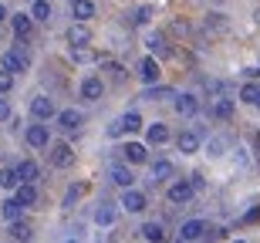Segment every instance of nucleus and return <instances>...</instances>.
<instances>
[{
  "label": "nucleus",
  "mask_w": 260,
  "mask_h": 243,
  "mask_svg": "<svg viewBox=\"0 0 260 243\" xmlns=\"http://www.w3.org/2000/svg\"><path fill=\"white\" fill-rule=\"evenodd\" d=\"M27 68H30V54L20 51V48L7 51L4 61H0V71H7V75H20V71H27Z\"/></svg>",
  "instance_id": "1"
},
{
  "label": "nucleus",
  "mask_w": 260,
  "mask_h": 243,
  "mask_svg": "<svg viewBox=\"0 0 260 243\" xmlns=\"http://www.w3.org/2000/svg\"><path fill=\"white\" fill-rule=\"evenodd\" d=\"M48 159H51L54 169H68V165H75V149L68 146V142H54L51 152H48Z\"/></svg>",
  "instance_id": "2"
},
{
  "label": "nucleus",
  "mask_w": 260,
  "mask_h": 243,
  "mask_svg": "<svg viewBox=\"0 0 260 243\" xmlns=\"http://www.w3.org/2000/svg\"><path fill=\"white\" fill-rule=\"evenodd\" d=\"M193 193H196L193 186L186 183V179H179V183H173L169 189H166V199H169L173 206H186L189 199H193Z\"/></svg>",
  "instance_id": "3"
},
{
  "label": "nucleus",
  "mask_w": 260,
  "mask_h": 243,
  "mask_svg": "<svg viewBox=\"0 0 260 243\" xmlns=\"http://www.w3.org/2000/svg\"><path fill=\"white\" fill-rule=\"evenodd\" d=\"M145 48L152 51L155 58H169V54H173V48H169V41H166L162 30H149V34H145ZM152 54H149V58H152Z\"/></svg>",
  "instance_id": "4"
},
{
  "label": "nucleus",
  "mask_w": 260,
  "mask_h": 243,
  "mask_svg": "<svg viewBox=\"0 0 260 243\" xmlns=\"http://www.w3.org/2000/svg\"><path fill=\"white\" fill-rule=\"evenodd\" d=\"M30 115H34V118L41 122V125H44L48 118H54V115H58V108H54V101H51L48 95H38L34 101H30Z\"/></svg>",
  "instance_id": "5"
},
{
  "label": "nucleus",
  "mask_w": 260,
  "mask_h": 243,
  "mask_svg": "<svg viewBox=\"0 0 260 243\" xmlns=\"http://www.w3.org/2000/svg\"><path fill=\"white\" fill-rule=\"evenodd\" d=\"M108 179H112L115 186H122V189H135L132 169H128V165H122V162H112V165H108Z\"/></svg>",
  "instance_id": "6"
},
{
  "label": "nucleus",
  "mask_w": 260,
  "mask_h": 243,
  "mask_svg": "<svg viewBox=\"0 0 260 243\" xmlns=\"http://www.w3.org/2000/svg\"><path fill=\"white\" fill-rule=\"evenodd\" d=\"M24 138H27V146L30 149H48L51 146V132H48V125H27V132H24Z\"/></svg>",
  "instance_id": "7"
},
{
  "label": "nucleus",
  "mask_w": 260,
  "mask_h": 243,
  "mask_svg": "<svg viewBox=\"0 0 260 243\" xmlns=\"http://www.w3.org/2000/svg\"><path fill=\"white\" fill-rule=\"evenodd\" d=\"M14 172H17V183L20 186H34V183H38V176H41V165L34 162V159H24Z\"/></svg>",
  "instance_id": "8"
},
{
  "label": "nucleus",
  "mask_w": 260,
  "mask_h": 243,
  "mask_svg": "<svg viewBox=\"0 0 260 243\" xmlns=\"http://www.w3.org/2000/svg\"><path fill=\"white\" fill-rule=\"evenodd\" d=\"M122 156H125V165H142V162H149V149L142 142H128L122 149Z\"/></svg>",
  "instance_id": "9"
},
{
  "label": "nucleus",
  "mask_w": 260,
  "mask_h": 243,
  "mask_svg": "<svg viewBox=\"0 0 260 243\" xmlns=\"http://www.w3.org/2000/svg\"><path fill=\"white\" fill-rule=\"evenodd\" d=\"M81 122H85V115H81L78 108H64V112H58V125L64 128V132H75V128H81Z\"/></svg>",
  "instance_id": "10"
},
{
  "label": "nucleus",
  "mask_w": 260,
  "mask_h": 243,
  "mask_svg": "<svg viewBox=\"0 0 260 243\" xmlns=\"http://www.w3.org/2000/svg\"><path fill=\"white\" fill-rule=\"evenodd\" d=\"M102 95H105V81L102 78H85L81 81V98H85V101H98Z\"/></svg>",
  "instance_id": "11"
},
{
  "label": "nucleus",
  "mask_w": 260,
  "mask_h": 243,
  "mask_svg": "<svg viewBox=\"0 0 260 243\" xmlns=\"http://www.w3.org/2000/svg\"><path fill=\"white\" fill-rule=\"evenodd\" d=\"M122 210H128V213H142V210H145V193H139V189H125V193H122Z\"/></svg>",
  "instance_id": "12"
},
{
  "label": "nucleus",
  "mask_w": 260,
  "mask_h": 243,
  "mask_svg": "<svg viewBox=\"0 0 260 243\" xmlns=\"http://www.w3.org/2000/svg\"><path fill=\"white\" fill-rule=\"evenodd\" d=\"M68 41H71V48H88V41H91L88 24H71L68 27Z\"/></svg>",
  "instance_id": "13"
},
{
  "label": "nucleus",
  "mask_w": 260,
  "mask_h": 243,
  "mask_svg": "<svg viewBox=\"0 0 260 243\" xmlns=\"http://www.w3.org/2000/svg\"><path fill=\"white\" fill-rule=\"evenodd\" d=\"M139 75H142L145 85H155L159 75H162V71H159V61H155V58H142V61H139Z\"/></svg>",
  "instance_id": "14"
},
{
  "label": "nucleus",
  "mask_w": 260,
  "mask_h": 243,
  "mask_svg": "<svg viewBox=\"0 0 260 243\" xmlns=\"http://www.w3.org/2000/svg\"><path fill=\"white\" fill-rule=\"evenodd\" d=\"M173 176H176V165L169 162V159H155L152 162V186L166 183V179H173Z\"/></svg>",
  "instance_id": "15"
},
{
  "label": "nucleus",
  "mask_w": 260,
  "mask_h": 243,
  "mask_svg": "<svg viewBox=\"0 0 260 243\" xmlns=\"http://www.w3.org/2000/svg\"><path fill=\"white\" fill-rule=\"evenodd\" d=\"M14 203L20 210H30V206L38 203V186H17V193H14Z\"/></svg>",
  "instance_id": "16"
},
{
  "label": "nucleus",
  "mask_w": 260,
  "mask_h": 243,
  "mask_svg": "<svg viewBox=\"0 0 260 243\" xmlns=\"http://www.w3.org/2000/svg\"><path fill=\"white\" fill-rule=\"evenodd\" d=\"M176 112L186 118H193L196 112H200V98L196 95H176Z\"/></svg>",
  "instance_id": "17"
},
{
  "label": "nucleus",
  "mask_w": 260,
  "mask_h": 243,
  "mask_svg": "<svg viewBox=\"0 0 260 243\" xmlns=\"http://www.w3.org/2000/svg\"><path fill=\"white\" fill-rule=\"evenodd\" d=\"M176 146H179V152H183V156H193L196 149H200V132H179Z\"/></svg>",
  "instance_id": "18"
},
{
  "label": "nucleus",
  "mask_w": 260,
  "mask_h": 243,
  "mask_svg": "<svg viewBox=\"0 0 260 243\" xmlns=\"http://www.w3.org/2000/svg\"><path fill=\"white\" fill-rule=\"evenodd\" d=\"M145 138H149V146H166V142H169V125H166V122H155V125H149Z\"/></svg>",
  "instance_id": "19"
},
{
  "label": "nucleus",
  "mask_w": 260,
  "mask_h": 243,
  "mask_svg": "<svg viewBox=\"0 0 260 243\" xmlns=\"http://www.w3.org/2000/svg\"><path fill=\"white\" fill-rule=\"evenodd\" d=\"M51 14H54V10H51V0H34L27 17H30V20H41V24H48Z\"/></svg>",
  "instance_id": "20"
},
{
  "label": "nucleus",
  "mask_w": 260,
  "mask_h": 243,
  "mask_svg": "<svg viewBox=\"0 0 260 243\" xmlns=\"http://www.w3.org/2000/svg\"><path fill=\"white\" fill-rule=\"evenodd\" d=\"M142 236H145L149 243H166V240H169V233H166V226H162V223H155V220H152V223H145V226H142Z\"/></svg>",
  "instance_id": "21"
},
{
  "label": "nucleus",
  "mask_w": 260,
  "mask_h": 243,
  "mask_svg": "<svg viewBox=\"0 0 260 243\" xmlns=\"http://www.w3.org/2000/svg\"><path fill=\"white\" fill-rule=\"evenodd\" d=\"M179 233H183V240H186V243H189V240H200V236L206 233V223H203V220H186Z\"/></svg>",
  "instance_id": "22"
},
{
  "label": "nucleus",
  "mask_w": 260,
  "mask_h": 243,
  "mask_svg": "<svg viewBox=\"0 0 260 243\" xmlns=\"http://www.w3.org/2000/svg\"><path fill=\"white\" fill-rule=\"evenodd\" d=\"M10 24H14V34H17V38H30V30H34V20H30L27 14H14Z\"/></svg>",
  "instance_id": "23"
},
{
  "label": "nucleus",
  "mask_w": 260,
  "mask_h": 243,
  "mask_svg": "<svg viewBox=\"0 0 260 243\" xmlns=\"http://www.w3.org/2000/svg\"><path fill=\"white\" fill-rule=\"evenodd\" d=\"M71 61H75V64H95V61H102V58H98L95 48H71Z\"/></svg>",
  "instance_id": "24"
},
{
  "label": "nucleus",
  "mask_w": 260,
  "mask_h": 243,
  "mask_svg": "<svg viewBox=\"0 0 260 243\" xmlns=\"http://www.w3.org/2000/svg\"><path fill=\"white\" fill-rule=\"evenodd\" d=\"M95 223L98 226H112V223H115V206H112V203H102L95 210Z\"/></svg>",
  "instance_id": "25"
},
{
  "label": "nucleus",
  "mask_w": 260,
  "mask_h": 243,
  "mask_svg": "<svg viewBox=\"0 0 260 243\" xmlns=\"http://www.w3.org/2000/svg\"><path fill=\"white\" fill-rule=\"evenodd\" d=\"M142 98H149V101H162V98H176V91H173V88H166V85H149Z\"/></svg>",
  "instance_id": "26"
},
{
  "label": "nucleus",
  "mask_w": 260,
  "mask_h": 243,
  "mask_svg": "<svg viewBox=\"0 0 260 243\" xmlns=\"http://www.w3.org/2000/svg\"><path fill=\"white\" fill-rule=\"evenodd\" d=\"M75 17H78V24H88V20L95 17V4H91V0H78L75 4Z\"/></svg>",
  "instance_id": "27"
},
{
  "label": "nucleus",
  "mask_w": 260,
  "mask_h": 243,
  "mask_svg": "<svg viewBox=\"0 0 260 243\" xmlns=\"http://www.w3.org/2000/svg\"><path fill=\"white\" fill-rule=\"evenodd\" d=\"M0 213H4V220H7V223H17L20 216H24V210H20L14 199H4V203H0Z\"/></svg>",
  "instance_id": "28"
},
{
  "label": "nucleus",
  "mask_w": 260,
  "mask_h": 243,
  "mask_svg": "<svg viewBox=\"0 0 260 243\" xmlns=\"http://www.w3.org/2000/svg\"><path fill=\"white\" fill-rule=\"evenodd\" d=\"M10 236L20 243H27L30 236H34V230H30V223H24V220H17V223H10Z\"/></svg>",
  "instance_id": "29"
},
{
  "label": "nucleus",
  "mask_w": 260,
  "mask_h": 243,
  "mask_svg": "<svg viewBox=\"0 0 260 243\" xmlns=\"http://www.w3.org/2000/svg\"><path fill=\"white\" fill-rule=\"evenodd\" d=\"M213 115L226 122V118L233 115V98H216V101H213Z\"/></svg>",
  "instance_id": "30"
},
{
  "label": "nucleus",
  "mask_w": 260,
  "mask_h": 243,
  "mask_svg": "<svg viewBox=\"0 0 260 243\" xmlns=\"http://www.w3.org/2000/svg\"><path fill=\"white\" fill-rule=\"evenodd\" d=\"M105 71H108V81H115V85L125 81V68H122L118 61H105Z\"/></svg>",
  "instance_id": "31"
},
{
  "label": "nucleus",
  "mask_w": 260,
  "mask_h": 243,
  "mask_svg": "<svg viewBox=\"0 0 260 243\" xmlns=\"http://www.w3.org/2000/svg\"><path fill=\"white\" fill-rule=\"evenodd\" d=\"M122 128H125V132H139V128H142L139 112H125V115H122Z\"/></svg>",
  "instance_id": "32"
},
{
  "label": "nucleus",
  "mask_w": 260,
  "mask_h": 243,
  "mask_svg": "<svg viewBox=\"0 0 260 243\" xmlns=\"http://www.w3.org/2000/svg\"><path fill=\"white\" fill-rule=\"evenodd\" d=\"M260 98V85H243L240 88V101H247V105H257Z\"/></svg>",
  "instance_id": "33"
},
{
  "label": "nucleus",
  "mask_w": 260,
  "mask_h": 243,
  "mask_svg": "<svg viewBox=\"0 0 260 243\" xmlns=\"http://www.w3.org/2000/svg\"><path fill=\"white\" fill-rule=\"evenodd\" d=\"M0 186H4V189H17V172H14V169H4V172H0Z\"/></svg>",
  "instance_id": "34"
},
{
  "label": "nucleus",
  "mask_w": 260,
  "mask_h": 243,
  "mask_svg": "<svg viewBox=\"0 0 260 243\" xmlns=\"http://www.w3.org/2000/svg\"><path fill=\"white\" fill-rule=\"evenodd\" d=\"M88 193V186L85 183H78V186H71V189H68V196H64V206H71L78 199V196H85Z\"/></svg>",
  "instance_id": "35"
},
{
  "label": "nucleus",
  "mask_w": 260,
  "mask_h": 243,
  "mask_svg": "<svg viewBox=\"0 0 260 243\" xmlns=\"http://www.w3.org/2000/svg\"><path fill=\"white\" fill-rule=\"evenodd\" d=\"M149 17H152V7H139L132 14V24H149Z\"/></svg>",
  "instance_id": "36"
},
{
  "label": "nucleus",
  "mask_w": 260,
  "mask_h": 243,
  "mask_svg": "<svg viewBox=\"0 0 260 243\" xmlns=\"http://www.w3.org/2000/svg\"><path fill=\"white\" fill-rule=\"evenodd\" d=\"M10 88H14V75H7V71H0V95H7Z\"/></svg>",
  "instance_id": "37"
},
{
  "label": "nucleus",
  "mask_w": 260,
  "mask_h": 243,
  "mask_svg": "<svg viewBox=\"0 0 260 243\" xmlns=\"http://www.w3.org/2000/svg\"><path fill=\"white\" fill-rule=\"evenodd\" d=\"M7 118H10V101L0 98V122H7Z\"/></svg>",
  "instance_id": "38"
},
{
  "label": "nucleus",
  "mask_w": 260,
  "mask_h": 243,
  "mask_svg": "<svg viewBox=\"0 0 260 243\" xmlns=\"http://www.w3.org/2000/svg\"><path fill=\"white\" fill-rule=\"evenodd\" d=\"M223 146H226L223 138H213V142H210V156H220V152H223Z\"/></svg>",
  "instance_id": "39"
},
{
  "label": "nucleus",
  "mask_w": 260,
  "mask_h": 243,
  "mask_svg": "<svg viewBox=\"0 0 260 243\" xmlns=\"http://www.w3.org/2000/svg\"><path fill=\"white\" fill-rule=\"evenodd\" d=\"M122 132H125V128H122V118H118V122H112V125H108V135L115 138V135H122Z\"/></svg>",
  "instance_id": "40"
},
{
  "label": "nucleus",
  "mask_w": 260,
  "mask_h": 243,
  "mask_svg": "<svg viewBox=\"0 0 260 243\" xmlns=\"http://www.w3.org/2000/svg\"><path fill=\"white\" fill-rule=\"evenodd\" d=\"M4 20H7V7H4V4H0V24H4Z\"/></svg>",
  "instance_id": "41"
},
{
  "label": "nucleus",
  "mask_w": 260,
  "mask_h": 243,
  "mask_svg": "<svg viewBox=\"0 0 260 243\" xmlns=\"http://www.w3.org/2000/svg\"><path fill=\"white\" fill-rule=\"evenodd\" d=\"M68 4H71V7H75V4H78V0H68Z\"/></svg>",
  "instance_id": "42"
},
{
  "label": "nucleus",
  "mask_w": 260,
  "mask_h": 243,
  "mask_svg": "<svg viewBox=\"0 0 260 243\" xmlns=\"http://www.w3.org/2000/svg\"><path fill=\"white\" fill-rule=\"evenodd\" d=\"M257 24H260V10H257Z\"/></svg>",
  "instance_id": "43"
},
{
  "label": "nucleus",
  "mask_w": 260,
  "mask_h": 243,
  "mask_svg": "<svg viewBox=\"0 0 260 243\" xmlns=\"http://www.w3.org/2000/svg\"><path fill=\"white\" fill-rule=\"evenodd\" d=\"M253 108H260V98H257V105H253Z\"/></svg>",
  "instance_id": "44"
},
{
  "label": "nucleus",
  "mask_w": 260,
  "mask_h": 243,
  "mask_svg": "<svg viewBox=\"0 0 260 243\" xmlns=\"http://www.w3.org/2000/svg\"><path fill=\"white\" fill-rule=\"evenodd\" d=\"M233 243H247V240H233Z\"/></svg>",
  "instance_id": "45"
},
{
  "label": "nucleus",
  "mask_w": 260,
  "mask_h": 243,
  "mask_svg": "<svg viewBox=\"0 0 260 243\" xmlns=\"http://www.w3.org/2000/svg\"><path fill=\"white\" fill-rule=\"evenodd\" d=\"M64 243H78V240H64Z\"/></svg>",
  "instance_id": "46"
},
{
  "label": "nucleus",
  "mask_w": 260,
  "mask_h": 243,
  "mask_svg": "<svg viewBox=\"0 0 260 243\" xmlns=\"http://www.w3.org/2000/svg\"><path fill=\"white\" fill-rule=\"evenodd\" d=\"M30 4H34V0H30Z\"/></svg>",
  "instance_id": "47"
},
{
  "label": "nucleus",
  "mask_w": 260,
  "mask_h": 243,
  "mask_svg": "<svg viewBox=\"0 0 260 243\" xmlns=\"http://www.w3.org/2000/svg\"><path fill=\"white\" fill-rule=\"evenodd\" d=\"M257 142H260V138H257Z\"/></svg>",
  "instance_id": "48"
}]
</instances>
